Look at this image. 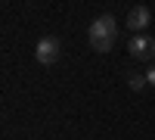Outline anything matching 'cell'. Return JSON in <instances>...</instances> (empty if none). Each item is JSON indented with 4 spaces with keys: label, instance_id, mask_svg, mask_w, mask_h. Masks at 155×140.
<instances>
[{
    "label": "cell",
    "instance_id": "277c9868",
    "mask_svg": "<svg viewBox=\"0 0 155 140\" xmlns=\"http://www.w3.org/2000/svg\"><path fill=\"white\" fill-rule=\"evenodd\" d=\"M149 22H152V9L149 6H143V3L130 6V12H127V28H130L134 34H146Z\"/></svg>",
    "mask_w": 155,
    "mask_h": 140
},
{
    "label": "cell",
    "instance_id": "6da1fadb",
    "mask_svg": "<svg viewBox=\"0 0 155 140\" xmlns=\"http://www.w3.org/2000/svg\"><path fill=\"white\" fill-rule=\"evenodd\" d=\"M118 41V19L109 16V12H102L99 19H93L90 25V47L96 50V53H109Z\"/></svg>",
    "mask_w": 155,
    "mask_h": 140
},
{
    "label": "cell",
    "instance_id": "3957f363",
    "mask_svg": "<svg viewBox=\"0 0 155 140\" xmlns=\"http://www.w3.org/2000/svg\"><path fill=\"white\" fill-rule=\"evenodd\" d=\"M127 50H130V59H137V62H149V66L155 62V37L152 34H134Z\"/></svg>",
    "mask_w": 155,
    "mask_h": 140
},
{
    "label": "cell",
    "instance_id": "8992f818",
    "mask_svg": "<svg viewBox=\"0 0 155 140\" xmlns=\"http://www.w3.org/2000/svg\"><path fill=\"white\" fill-rule=\"evenodd\" d=\"M146 81H149V87H155V62L146 69Z\"/></svg>",
    "mask_w": 155,
    "mask_h": 140
},
{
    "label": "cell",
    "instance_id": "5b68a950",
    "mask_svg": "<svg viewBox=\"0 0 155 140\" xmlns=\"http://www.w3.org/2000/svg\"><path fill=\"white\" fill-rule=\"evenodd\" d=\"M149 81H146V72H127V87H130V90H143Z\"/></svg>",
    "mask_w": 155,
    "mask_h": 140
},
{
    "label": "cell",
    "instance_id": "7a4b0ae2",
    "mask_svg": "<svg viewBox=\"0 0 155 140\" xmlns=\"http://www.w3.org/2000/svg\"><path fill=\"white\" fill-rule=\"evenodd\" d=\"M34 59L41 62V66H53V62H59V59H62V41L53 37V34L41 37L37 47H34Z\"/></svg>",
    "mask_w": 155,
    "mask_h": 140
}]
</instances>
